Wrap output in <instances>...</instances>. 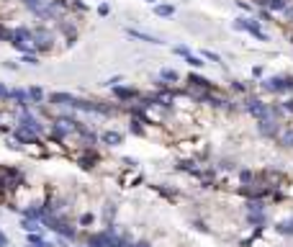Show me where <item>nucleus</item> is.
<instances>
[{
    "mask_svg": "<svg viewBox=\"0 0 293 247\" xmlns=\"http://www.w3.org/2000/svg\"><path fill=\"white\" fill-rule=\"evenodd\" d=\"M26 242H29V247H54L52 242H44L41 234H36V232H31L29 237H26Z\"/></svg>",
    "mask_w": 293,
    "mask_h": 247,
    "instance_id": "21",
    "label": "nucleus"
},
{
    "mask_svg": "<svg viewBox=\"0 0 293 247\" xmlns=\"http://www.w3.org/2000/svg\"><path fill=\"white\" fill-rule=\"evenodd\" d=\"M252 77H262V67H255L252 70Z\"/></svg>",
    "mask_w": 293,
    "mask_h": 247,
    "instance_id": "44",
    "label": "nucleus"
},
{
    "mask_svg": "<svg viewBox=\"0 0 293 247\" xmlns=\"http://www.w3.org/2000/svg\"><path fill=\"white\" fill-rule=\"evenodd\" d=\"M131 132H134L136 136H142V134H144V129L139 126V121H131Z\"/></svg>",
    "mask_w": 293,
    "mask_h": 247,
    "instance_id": "34",
    "label": "nucleus"
},
{
    "mask_svg": "<svg viewBox=\"0 0 293 247\" xmlns=\"http://www.w3.org/2000/svg\"><path fill=\"white\" fill-rule=\"evenodd\" d=\"M131 247H152L149 242H131Z\"/></svg>",
    "mask_w": 293,
    "mask_h": 247,
    "instance_id": "45",
    "label": "nucleus"
},
{
    "mask_svg": "<svg viewBox=\"0 0 293 247\" xmlns=\"http://www.w3.org/2000/svg\"><path fill=\"white\" fill-rule=\"evenodd\" d=\"M88 245H90V247H111V232L103 229V232L88 234Z\"/></svg>",
    "mask_w": 293,
    "mask_h": 247,
    "instance_id": "11",
    "label": "nucleus"
},
{
    "mask_svg": "<svg viewBox=\"0 0 293 247\" xmlns=\"http://www.w3.org/2000/svg\"><path fill=\"white\" fill-rule=\"evenodd\" d=\"M280 142H283V147H288V150H293V129H286L280 134Z\"/></svg>",
    "mask_w": 293,
    "mask_h": 247,
    "instance_id": "26",
    "label": "nucleus"
},
{
    "mask_svg": "<svg viewBox=\"0 0 293 247\" xmlns=\"http://www.w3.org/2000/svg\"><path fill=\"white\" fill-rule=\"evenodd\" d=\"M93 222H95V216L90 214V211H85V214L80 216V224H82V227H93Z\"/></svg>",
    "mask_w": 293,
    "mask_h": 247,
    "instance_id": "29",
    "label": "nucleus"
},
{
    "mask_svg": "<svg viewBox=\"0 0 293 247\" xmlns=\"http://www.w3.org/2000/svg\"><path fill=\"white\" fill-rule=\"evenodd\" d=\"M98 16H100V18H108V16H111V5H108V3H100V5H98Z\"/></svg>",
    "mask_w": 293,
    "mask_h": 247,
    "instance_id": "32",
    "label": "nucleus"
},
{
    "mask_svg": "<svg viewBox=\"0 0 293 247\" xmlns=\"http://www.w3.org/2000/svg\"><path fill=\"white\" fill-rule=\"evenodd\" d=\"M72 5H75V8H80V11H88V5L82 3V0H72Z\"/></svg>",
    "mask_w": 293,
    "mask_h": 247,
    "instance_id": "40",
    "label": "nucleus"
},
{
    "mask_svg": "<svg viewBox=\"0 0 293 247\" xmlns=\"http://www.w3.org/2000/svg\"><path fill=\"white\" fill-rule=\"evenodd\" d=\"M113 95H116L118 100H136V98H139V90H136V88L116 85V88H113Z\"/></svg>",
    "mask_w": 293,
    "mask_h": 247,
    "instance_id": "14",
    "label": "nucleus"
},
{
    "mask_svg": "<svg viewBox=\"0 0 293 247\" xmlns=\"http://www.w3.org/2000/svg\"><path fill=\"white\" fill-rule=\"evenodd\" d=\"M239 180H242V183H255V172H252V170H242V172H239Z\"/></svg>",
    "mask_w": 293,
    "mask_h": 247,
    "instance_id": "31",
    "label": "nucleus"
},
{
    "mask_svg": "<svg viewBox=\"0 0 293 247\" xmlns=\"http://www.w3.org/2000/svg\"><path fill=\"white\" fill-rule=\"evenodd\" d=\"M283 13H286V16L291 18V21H293V5H286V11H283Z\"/></svg>",
    "mask_w": 293,
    "mask_h": 247,
    "instance_id": "43",
    "label": "nucleus"
},
{
    "mask_svg": "<svg viewBox=\"0 0 293 247\" xmlns=\"http://www.w3.org/2000/svg\"><path fill=\"white\" fill-rule=\"evenodd\" d=\"M172 52H175V54H180V57H188V47H175V49H172Z\"/></svg>",
    "mask_w": 293,
    "mask_h": 247,
    "instance_id": "37",
    "label": "nucleus"
},
{
    "mask_svg": "<svg viewBox=\"0 0 293 247\" xmlns=\"http://www.w3.org/2000/svg\"><path fill=\"white\" fill-rule=\"evenodd\" d=\"M8 93H11V88H5L3 82H0V100H8Z\"/></svg>",
    "mask_w": 293,
    "mask_h": 247,
    "instance_id": "35",
    "label": "nucleus"
},
{
    "mask_svg": "<svg viewBox=\"0 0 293 247\" xmlns=\"http://www.w3.org/2000/svg\"><path fill=\"white\" fill-rule=\"evenodd\" d=\"M41 222H39V219H29V216H23L21 219V229L26 232V234H31V232H36V234H39L41 232Z\"/></svg>",
    "mask_w": 293,
    "mask_h": 247,
    "instance_id": "17",
    "label": "nucleus"
},
{
    "mask_svg": "<svg viewBox=\"0 0 293 247\" xmlns=\"http://www.w3.org/2000/svg\"><path fill=\"white\" fill-rule=\"evenodd\" d=\"M8 245H11V242H8V234L0 229V247H8Z\"/></svg>",
    "mask_w": 293,
    "mask_h": 247,
    "instance_id": "38",
    "label": "nucleus"
},
{
    "mask_svg": "<svg viewBox=\"0 0 293 247\" xmlns=\"http://www.w3.org/2000/svg\"><path fill=\"white\" fill-rule=\"evenodd\" d=\"M18 126H26V129H31V132H36V134H44L41 121H39L36 116H31V114H29V108H23L21 116H18Z\"/></svg>",
    "mask_w": 293,
    "mask_h": 247,
    "instance_id": "7",
    "label": "nucleus"
},
{
    "mask_svg": "<svg viewBox=\"0 0 293 247\" xmlns=\"http://www.w3.org/2000/svg\"><path fill=\"white\" fill-rule=\"evenodd\" d=\"M121 80H124L121 75H116V77H111V80H108L106 85H111V88H116V85H121Z\"/></svg>",
    "mask_w": 293,
    "mask_h": 247,
    "instance_id": "36",
    "label": "nucleus"
},
{
    "mask_svg": "<svg viewBox=\"0 0 293 247\" xmlns=\"http://www.w3.org/2000/svg\"><path fill=\"white\" fill-rule=\"evenodd\" d=\"M100 142H103V144H108V147H118V144L124 142V134H121V132L108 129V132H103V134H100Z\"/></svg>",
    "mask_w": 293,
    "mask_h": 247,
    "instance_id": "15",
    "label": "nucleus"
},
{
    "mask_svg": "<svg viewBox=\"0 0 293 247\" xmlns=\"http://www.w3.org/2000/svg\"><path fill=\"white\" fill-rule=\"evenodd\" d=\"M260 18H262V21H270L273 13H270V11H260Z\"/></svg>",
    "mask_w": 293,
    "mask_h": 247,
    "instance_id": "41",
    "label": "nucleus"
},
{
    "mask_svg": "<svg viewBox=\"0 0 293 247\" xmlns=\"http://www.w3.org/2000/svg\"><path fill=\"white\" fill-rule=\"evenodd\" d=\"M34 49L36 52H49L52 49V34L47 29H34Z\"/></svg>",
    "mask_w": 293,
    "mask_h": 247,
    "instance_id": "6",
    "label": "nucleus"
},
{
    "mask_svg": "<svg viewBox=\"0 0 293 247\" xmlns=\"http://www.w3.org/2000/svg\"><path fill=\"white\" fill-rule=\"evenodd\" d=\"M116 211H118V206L108 201V204L103 206V219H106V224H113V219H116Z\"/></svg>",
    "mask_w": 293,
    "mask_h": 247,
    "instance_id": "22",
    "label": "nucleus"
},
{
    "mask_svg": "<svg viewBox=\"0 0 293 247\" xmlns=\"http://www.w3.org/2000/svg\"><path fill=\"white\" fill-rule=\"evenodd\" d=\"M257 132L262 136H268V139H275V136H280V121H278V118H273V116L257 118Z\"/></svg>",
    "mask_w": 293,
    "mask_h": 247,
    "instance_id": "4",
    "label": "nucleus"
},
{
    "mask_svg": "<svg viewBox=\"0 0 293 247\" xmlns=\"http://www.w3.org/2000/svg\"><path fill=\"white\" fill-rule=\"evenodd\" d=\"M34 16L44 18V21H57L67 11V0H21Z\"/></svg>",
    "mask_w": 293,
    "mask_h": 247,
    "instance_id": "1",
    "label": "nucleus"
},
{
    "mask_svg": "<svg viewBox=\"0 0 293 247\" xmlns=\"http://www.w3.org/2000/svg\"><path fill=\"white\" fill-rule=\"evenodd\" d=\"M188 82H190V88H198V90H214V82H208L203 75H193V72H190Z\"/></svg>",
    "mask_w": 293,
    "mask_h": 247,
    "instance_id": "16",
    "label": "nucleus"
},
{
    "mask_svg": "<svg viewBox=\"0 0 293 247\" xmlns=\"http://www.w3.org/2000/svg\"><path fill=\"white\" fill-rule=\"evenodd\" d=\"M262 88L268 90V93H286L288 90V80L286 77H265L262 80Z\"/></svg>",
    "mask_w": 293,
    "mask_h": 247,
    "instance_id": "8",
    "label": "nucleus"
},
{
    "mask_svg": "<svg viewBox=\"0 0 293 247\" xmlns=\"http://www.w3.org/2000/svg\"><path fill=\"white\" fill-rule=\"evenodd\" d=\"M29 100H31V103H41V100H44V90L36 88V85H31V88H29Z\"/></svg>",
    "mask_w": 293,
    "mask_h": 247,
    "instance_id": "23",
    "label": "nucleus"
},
{
    "mask_svg": "<svg viewBox=\"0 0 293 247\" xmlns=\"http://www.w3.org/2000/svg\"><path fill=\"white\" fill-rule=\"evenodd\" d=\"M232 29H234V31H247L250 36H255L257 41H268V34L262 31V26H260L257 18H244V16H239V18H234V21H232Z\"/></svg>",
    "mask_w": 293,
    "mask_h": 247,
    "instance_id": "2",
    "label": "nucleus"
},
{
    "mask_svg": "<svg viewBox=\"0 0 293 247\" xmlns=\"http://www.w3.org/2000/svg\"><path fill=\"white\" fill-rule=\"evenodd\" d=\"M62 34L67 36V44H75V39H77V29H75V26L62 23Z\"/></svg>",
    "mask_w": 293,
    "mask_h": 247,
    "instance_id": "24",
    "label": "nucleus"
},
{
    "mask_svg": "<svg viewBox=\"0 0 293 247\" xmlns=\"http://www.w3.org/2000/svg\"><path fill=\"white\" fill-rule=\"evenodd\" d=\"M21 62H26V65H31V67H36V65H39V57H36V52H23V57H21Z\"/></svg>",
    "mask_w": 293,
    "mask_h": 247,
    "instance_id": "28",
    "label": "nucleus"
},
{
    "mask_svg": "<svg viewBox=\"0 0 293 247\" xmlns=\"http://www.w3.org/2000/svg\"><path fill=\"white\" fill-rule=\"evenodd\" d=\"M13 134H16V139L21 144H39V136H41V134H36L31 129H26V126H18Z\"/></svg>",
    "mask_w": 293,
    "mask_h": 247,
    "instance_id": "13",
    "label": "nucleus"
},
{
    "mask_svg": "<svg viewBox=\"0 0 293 247\" xmlns=\"http://www.w3.org/2000/svg\"><path fill=\"white\" fill-rule=\"evenodd\" d=\"M232 90H239V93H247V85L239 80H232Z\"/></svg>",
    "mask_w": 293,
    "mask_h": 247,
    "instance_id": "33",
    "label": "nucleus"
},
{
    "mask_svg": "<svg viewBox=\"0 0 293 247\" xmlns=\"http://www.w3.org/2000/svg\"><path fill=\"white\" fill-rule=\"evenodd\" d=\"M154 16L172 18V16H175V5H172V3H157V5H154Z\"/></svg>",
    "mask_w": 293,
    "mask_h": 247,
    "instance_id": "18",
    "label": "nucleus"
},
{
    "mask_svg": "<svg viewBox=\"0 0 293 247\" xmlns=\"http://www.w3.org/2000/svg\"><path fill=\"white\" fill-rule=\"evenodd\" d=\"M8 100H13L18 108H29L31 100H29V90H21V88H11V93H8Z\"/></svg>",
    "mask_w": 293,
    "mask_h": 247,
    "instance_id": "10",
    "label": "nucleus"
},
{
    "mask_svg": "<svg viewBox=\"0 0 293 247\" xmlns=\"http://www.w3.org/2000/svg\"><path fill=\"white\" fill-rule=\"evenodd\" d=\"M144 3H149V5H157V0H144Z\"/></svg>",
    "mask_w": 293,
    "mask_h": 247,
    "instance_id": "46",
    "label": "nucleus"
},
{
    "mask_svg": "<svg viewBox=\"0 0 293 247\" xmlns=\"http://www.w3.org/2000/svg\"><path fill=\"white\" fill-rule=\"evenodd\" d=\"M247 222L262 229V227L268 224V216H265V211H250V214H247Z\"/></svg>",
    "mask_w": 293,
    "mask_h": 247,
    "instance_id": "20",
    "label": "nucleus"
},
{
    "mask_svg": "<svg viewBox=\"0 0 293 247\" xmlns=\"http://www.w3.org/2000/svg\"><path fill=\"white\" fill-rule=\"evenodd\" d=\"M126 36H129V39L142 41V44H154V47H162V44H165V41L157 39V36H149V34H144V31H136V29H126Z\"/></svg>",
    "mask_w": 293,
    "mask_h": 247,
    "instance_id": "12",
    "label": "nucleus"
},
{
    "mask_svg": "<svg viewBox=\"0 0 293 247\" xmlns=\"http://www.w3.org/2000/svg\"><path fill=\"white\" fill-rule=\"evenodd\" d=\"M203 59H208V62H214V65H219V62H221V57H219L216 52H211V49H206V52H203Z\"/></svg>",
    "mask_w": 293,
    "mask_h": 247,
    "instance_id": "30",
    "label": "nucleus"
},
{
    "mask_svg": "<svg viewBox=\"0 0 293 247\" xmlns=\"http://www.w3.org/2000/svg\"><path fill=\"white\" fill-rule=\"evenodd\" d=\"M244 111L252 114L255 118H268V116H273V114H270V106H265L260 98H247V100H244Z\"/></svg>",
    "mask_w": 293,
    "mask_h": 247,
    "instance_id": "5",
    "label": "nucleus"
},
{
    "mask_svg": "<svg viewBox=\"0 0 293 247\" xmlns=\"http://www.w3.org/2000/svg\"><path fill=\"white\" fill-rule=\"evenodd\" d=\"M193 227H198V229H201V232H208V227H206L203 222H193Z\"/></svg>",
    "mask_w": 293,
    "mask_h": 247,
    "instance_id": "42",
    "label": "nucleus"
},
{
    "mask_svg": "<svg viewBox=\"0 0 293 247\" xmlns=\"http://www.w3.org/2000/svg\"><path fill=\"white\" fill-rule=\"evenodd\" d=\"M160 77H162V80H167V82H175V80H178L180 75H178V72L172 70V67H165V70L160 72Z\"/></svg>",
    "mask_w": 293,
    "mask_h": 247,
    "instance_id": "25",
    "label": "nucleus"
},
{
    "mask_svg": "<svg viewBox=\"0 0 293 247\" xmlns=\"http://www.w3.org/2000/svg\"><path fill=\"white\" fill-rule=\"evenodd\" d=\"M185 62H188L190 67H196V70H201V67L206 65V62H203V57H196V54H188V57H185Z\"/></svg>",
    "mask_w": 293,
    "mask_h": 247,
    "instance_id": "27",
    "label": "nucleus"
},
{
    "mask_svg": "<svg viewBox=\"0 0 293 247\" xmlns=\"http://www.w3.org/2000/svg\"><path fill=\"white\" fill-rule=\"evenodd\" d=\"M77 118H70V116H59L57 121H54V126H52V134H54V139H65L67 134H72V132H77Z\"/></svg>",
    "mask_w": 293,
    "mask_h": 247,
    "instance_id": "3",
    "label": "nucleus"
},
{
    "mask_svg": "<svg viewBox=\"0 0 293 247\" xmlns=\"http://www.w3.org/2000/svg\"><path fill=\"white\" fill-rule=\"evenodd\" d=\"M283 108H286V114H293V98L286 100V103H283Z\"/></svg>",
    "mask_w": 293,
    "mask_h": 247,
    "instance_id": "39",
    "label": "nucleus"
},
{
    "mask_svg": "<svg viewBox=\"0 0 293 247\" xmlns=\"http://www.w3.org/2000/svg\"><path fill=\"white\" fill-rule=\"evenodd\" d=\"M257 5H262V8H268V11H273V13H280V11H286V0H257Z\"/></svg>",
    "mask_w": 293,
    "mask_h": 247,
    "instance_id": "19",
    "label": "nucleus"
},
{
    "mask_svg": "<svg viewBox=\"0 0 293 247\" xmlns=\"http://www.w3.org/2000/svg\"><path fill=\"white\" fill-rule=\"evenodd\" d=\"M49 100L54 106H70V108H80V98L70 95V93H52Z\"/></svg>",
    "mask_w": 293,
    "mask_h": 247,
    "instance_id": "9",
    "label": "nucleus"
}]
</instances>
